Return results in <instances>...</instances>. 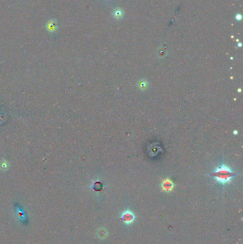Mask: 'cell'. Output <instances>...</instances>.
<instances>
[{"instance_id": "1", "label": "cell", "mask_w": 243, "mask_h": 244, "mask_svg": "<svg viewBox=\"0 0 243 244\" xmlns=\"http://www.w3.org/2000/svg\"><path fill=\"white\" fill-rule=\"evenodd\" d=\"M212 176L215 181L221 184H227L233 181L236 173L233 171V169L226 164H223L215 168L212 173Z\"/></svg>"}, {"instance_id": "2", "label": "cell", "mask_w": 243, "mask_h": 244, "mask_svg": "<svg viewBox=\"0 0 243 244\" xmlns=\"http://www.w3.org/2000/svg\"><path fill=\"white\" fill-rule=\"evenodd\" d=\"M121 219L126 224H131L133 222L135 216L131 210H126L121 215Z\"/></svg>"}, {"instance_id": "3", "label": "cell", "mask_w": 243, "mask_h": 244, "mask_svg": "<svg viewBox=\"0 0 243 244\" xmlns=\"http://www.w3.org/2000/svg\"><path fill=\"white\" fill-rule=\"evenodd\" d=\"M161 186H162V189L164 191L170 192V191L173 189L174 184L170 178H165V179H164L163 181Z\"/></svg>"}, {"instance_id": "4", "label": "cell", "mask_w": 243, "mask_h": 244, "mask_svg": "<svg viewBox=\"0 0 243 244\" xmlns=\"http://www.w3.org/2000/svg\"><path fill=\"white\" fill-rule=\"evenodd\" d=\"M113 15H114V17H116V18H120V17H122L123 12L121 10H119V9H117V10H116L114 12Z\"/></svg>"}, {"instance_id": "5", "label": "cell", "mask_w": 243, "mask_h": 244, "mask_svg": "<svg viewBox=\"0 0 243 244\" xmlns=\"http://www.w3.org/2000/svg\"><path fill=\"white\" fill-rule=\"evenodd\" d=\"M140 87L141 89H145L147 87V81H144V82H140Z\"/></svg>"}, {"instance_id": "6", "label": "cell", "mask_w": 243, "mask_h": 244, "mask_svg": "<svg viewBox=\"0 0 243 244\" xmlns=\"http://www.w3.org/2000/svg\"><path fill=\"white\" fill-rule=\"evenodd\" d=\"M236 19L237 20H242V17H241V15L240 14H237V15L236 16Z\"/></svg>"}]
</instances>
